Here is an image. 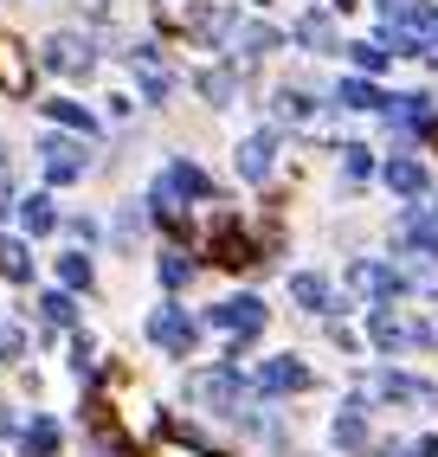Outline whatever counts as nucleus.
I'll use <instances>...</instances> for the list:
<instances>
[{"mask_svg":"<svg viewBox=\"0 0 438 457\" xmlns=\"http://www.w3.org/2000/svg\"><path fill=\"white\" fill-rule=\"evenodd\" d=\"M39 162H46V180L52 187H72V180L90 174V142L84 136H39Z\"/></svg>","mask_w":438,"mask_h":457,"instance_id":"nucleus-1","label":"nucleus"},{"mask_svg":"<svg viewBox=\"0 0 438 457\" xmlns=\"http://www.w3.org/2000/svg\"><path fill=\"white\" fill-rule=\"evenodd\" d=\"M39 65L52 78H90L97 71V46H90V33H52L39 46Z\"/></svg>","mask_w":438,"mask_h":457,"instance_id":"nucleus-2","label":"nucleus"},{"mask_svg":"<svg viewBox=\"0 0 438 457\" xmlns=\"http://www.w3.org/2000/svg\"><path fill=\"white\" fill-rule=\"evenodd\" d=\"M122 58L136 65L142 97H148V104H168V97H174V65H168V58H155V46H130Z\"/></svg>","mask_w":438,"mask_h":457,"instance_id":"nucleus-3","label":"nucleus"},{"mask_svg":"<svg viewBox=\"0 0 438 457\" xmlns=\"http://www.w3.org/2000/svg\"><path fill=\"white\" fill-rule=\"evenodd\" d=\"M271 168H277V129H252L239 142V174L245 180H265Z\"/></svg>","mask_w":438,"mask_h":457,"instance_id":"nucleus-4","label":"nucleus"},{"mask_svg":"<svg viewBox=\"0 0 438 457\" xmlns=\"http://www.w3.org/2000/svg\"><path fill=\"white\" fill-rule=\"evenodd\" d=\"M277 46H284V33H277V26H232V58L239 65H258V58H271Z\"/></svg>","mask_w":438,"mask_h":457,"instance_id":"nucleus-5","label":"nucleus"},{"mask_svg":"<svg viewBox=\"0 0 438 457\" xmlns=\"http://www.w3.org/2000/svg\"><path fill=\"white\" fill-rule=\"evenodd\" d=\"M148 335H155V342H162L174 361H187V354H194V322H187L181 310H162V316L148 322Z\"/></svg>","mask_w":438,"mask_h":457,"instance_id":"nucleus-6","label":"nucleus"},{"mask_svg":"<svg viewBox=\"0 0 438 457\" xmlns=\"http://www.w3.org/2000/svg\"><path fill=\"white\" fill-rule=\"evenodd\" d=\"M46 116H52V129H65V136H84V142L97 136V116H90L78 97H52V104H46Z\"/></svg>","mask_w":438,"mask_h":457,"instance_id":"nucleus-7","label":"nucleus"},{"mask_svg":"<svg viewBox=\"0 0 438 457\" xmlns=\"http://www.w3.org/2000/svg\"><path fill=\"white\" fill-rule=\"evenodd\" d=\"M258 386L297 393V386H309V368H303V361H291V354H277V361H265V368H258Z\"/></svg>","mask_w":438,"mask_h":457,"instance_id":"nucleus-8","label":"nucleus"},{"mask_svg":"<svg viewBox=\"0 0 438 457\" xmlns=\"http://www.w3.org/2000/svg\"><path fill=\"white\" fill-rule=\"evenodd\" d=\"M213 328H265V303L258 296H232L213 310Z\"/></svg>","mask_w":438,"mask_h":457,"instance_id":"nucleus-9","label":"nucleus"},{"mask_svg":"<svg viewBox=\"0 0 438 457\" xmlns=\"http://www.w3.org/2000/svg\"><path fill=\"white\" fill-rule=\"evenodd\" d=\"M194 90H200V97H206L213 110H232V97H239V78H232L226 65H213V71H200V78H194Z\"/></svg>","mask_w":438,"mask_h":457,"instance_id":"nucleus-10","label":"nucleus"},{"mask_svg":"<svg viewBox=\"0 0 438 457\" xmlns=\"http://www.w3.org/2000/svg\"><path fill=\"white\" fill-rule=\"evenodd\" d=\"M0 84H7L13 97H26V84H33V65L20 58V46H13L7 33H0Z\"/></svg>","mask_w":438,"mask_h":457,"instance_id":"nucleus-11","label":"nucleus"},{"mask_svg":"<svg viewBox=\"0 0 438 457\" xmlns=\"http://www.w3.org/2000/svg\"><path fill=\"white\" fill-rule=\"evenodd\" d=\"M20 451H26V457H52V451H58V419H52V412H39V419L20 432Z\"/></svg>","mask_w":438,"mask_h":457,"instance_id":"nucleus-12","label":"nucleus"},{"mask_svg":"<svg viewBox=\"0 0 438 457\" xmlns=\"http://www.w3.org/2000/svg\"><path fill=\"white\" fill-rule=\"evenodd\" d=\"M110 238H116V252H136V245H142V206H136V200L110 212Z\"/></svg>","mask_w":438,"mask_h":457,"instance_id":"nucleus-13","label":"nucleus"},{"mask_svg":"<svg viewBox=\"0 0 438 457\" xmlns=\"http://www.w3.org/2000/svg\"><path fill=\"white\" fill-rule=\"evenodd\" d=\"M335 104L341 110H387V97L374 90L367 78H349V84H335Z\"/></svg>","mask_w":438,"mask_h":457,"instance_id":"nucleus-14","label":"nucleus"},{"mask_svg":"<svg viewBox=\"0 0 438 457\" xmlns=\"http://www.w3.org/2000/svg\"><path fill=\"white\" fill-rule=\"evenodd\" d=\"M297 46H309V52H335V26H329V13H303V20H297Z\"/></svg>","mask_w":438,"mask_h":457,"instance_id":"nucleus-15","label":"nucleus"},{"mask_svg":"<svg viewBox=\"0 0 438 457\" xmlns=\"http://www.w3.org/2000/svg\"><path fill=\"white\" fill-rule=\"evenodd\" d=\"M387 187H393V194H425V168H419L413 155H393V162H387Z\"/></svg>","mask_w":438,"mask_h":457,"instance_id":"nucleus-16","label":"nucleus"},{"mask_svg":"<svg viewBox=\"0 0 438 457\" xmlns=\"http://www.w3.org/2000/svg\"><path fill=\"white\" fill-rule=\"evenodd\" d=\"M0 278H7V284H26V278H33V252H26L20 238H0Z\"/></svg>","mask_w":438,"mask_h":457,"instance_id":"nucleus-17","label":"nucleus"},{"mask_svg":"<svg viewBox=\"0 0 438 457\" xmlns=\"http://www.w3.org/2000/svg\"><path fill=\"white\" fill-rule=\"evenodd\" d=\"M20 226H26V232H52V226H58V206H52L46 194H26V200H20Z\"/></svg>","mask_w":438,"mask_h":457,"instance_id":"nucleus-18","label":"nucleus"},{"mask_svg":"<svg viewBox=\"0 0 438 457\" xmlns=\"http://www.w3.org/2000/svg\"><path fill=\"white\" fill-rule=\"evenodd\" d=\"M39 316H46L52 328H72V322H78V303H72L65 290H46V296H39Z\"/></svg>","mask_w":438,"mask_h":457,"instance_id":"nucleus-19","label":"nucleus"},{"mask_svg":"<svg viewBox=\"0 0 438 457\" xmlns=\"http://www.w3.org/2000/svg\"><path fill=\"white\" fill-rule=\"evenodd\" d=\"M58 278H65V290H90V258L84 252H58Z\"/></svg>","mask_w":438,"mask_h":457,"instance_id":"nucleus-20","label":"nucleus"},{"mask_svg":"<svg viewBox=\"0 0 438 457\" xmlns=\"http://www.w3.org/2000/svg\"><path fill=\"white\" fill-rule=\"evenodd\" d=\"M291 290H297L303 310H323V303H329V284H323V278H309V270H303V278H297Z\"/></svg>","mask_w":438,"mask_h":457,"instance_id":"nucleus-21","label":"nucleus"},{"mask_svg":"<svg viewBox=\"0 0 438 457\" xmlns=\"http://www.w3.org/2000/svg\"><path fill=\"white\" fill-rule=\"evenodd\" d=\"M349 58H355V71H387V46H349Z\"/></svg>","mask_w":438,"mask_h":457,"instance_id":"nucleus-22","label":"nucleus"},{"mask_svg":"<svg viewBox=\"0 0 438 457\" xmlns=\"http://www.w3.org/2000/svg\"><path fill=\"white\" fill-rule=\"evenodd\" d=\"M187 278H194V264H187L181 252H162V284H168V290H181Z\"/></svg>","mask_w":438,"mask_h":457,"instance_id":"nucleus-23","label":"nucleus"},{"mask_svg":"<svg viewBox=\"0 0 438 457\" xmlns=\"http://www.w3.org/2000/svg\"><path fill=\"white\" fill-rule=\"evenodd\" d=\"M26 354V335L13 328V322H0V368H7V361H20Z\"/></svg>","mask_w":438,"mask_h":457,"instance_id":"nucleus-24","label":"nucleus"},{"mask_svg":"<svg viewBox=\"0 0 438 457\" xmlns=\"http://www.w3.org/2000/svg\"><path fill=\"white\" fill-rule=\"evenodd\" d=\"M400 7H406V0H381V13H387V20H393V13H400Z\"/></svg>","mask_w":438,"mask_h":457,"instance_id":"nucleus-25","label":"nucleus"},{"mask_svg":"<svg viewBox=\"0 0 438 457\" xmlns=\"http://www.w3.org/2000/svg\"><path fill=\"white\" fill-rule=\"evenodd\" d=\"M329 7H335V13H349V7H355V0H329Z\"/></svg>","mask_w":438,"mask_h":457,"instance_id":"nucleus-26","label":"nucleus"}]
</instances>
